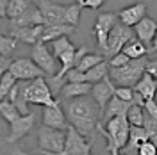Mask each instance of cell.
<instances>
[{
  "label": "cell",
  "mask_w": 157,
  "mask_h": 155,
  "mask_svg": "<svg viewBox=\"0 0 157 155\" xmlns=\"http://www.w3.org/2000/svg\"><path fill=\"white\" fill-rule=\"evenodd\" d=\"M121 52L127 55L130 61L132 59H141V57H147L148 55V48L139 41L137 38H132V39H128L127 43L123 45V48H121Z\"/></svg>",
  "instance_id": "24"
},
{
  "label": "cell",
  "mask_w": 157,
  "mask_h": 155,
  "mask_svg": "<svg viewBox=\"0 0 157 155\" xmlns=\"http://www.w3.org/2000/svg\"><path fill=\"white\" fill-rule=\"evenodd\" d=\"M34 123H36V112L34 111H30L29 114H20L16 119H13L9 123L11 130L9 136L6 137V143H11V145L18 143L20 139H23L34 128Z\"/></svg>",
  "instance_id": "10"
},
{
  "label": "cell",
  "mask_w": 157,
  "mask_h": 155,
  "mask_svg": "<svg viewBox=\"0 0 157 155\" xmlns=\"http://www.w3.org/2000/svg\"><path fill=\"white\" fill-rule=\"evenodd\" d=\"M73 47H75V45H73V43L68 39V36H63V38H59V39L50 41V52H52V55H54L56 59H57L63 52L73 48Z\"/></svg>",
  "instance_id": "28"
},
{
  "label": "cell",
  "mask_w": 157,
  "mask_h": 155,
  "mask_svg": "<svg viewBox=\"0 0 157 155\" xmlns=\"http://www.w3.org/2000/svg\"><path fill=\"white\" fill-rule=\"evenodd\" d=\"M105 0H77L80 7H88V9H100L104 6Z\"/></svg>",
  "instance_id": "39"
},
{
  "label": "cell",
  "mask_w": 157,
  "mask_h": 155,
  "mask_svg": "<svg viewBox=\"0 0 157 155\" xmlns=\"http://www.w3.org/2000/svg\"><path fill=\"white\" fill-rule=\"evenodd\" d=\"M16 84V78L11 75L9 71H6L2 77H0V102L2 100H6L7 98V95H9L11 87Z\"/></svg>",
  "instance_id": "32"
},
{
  "label": "cell",
  "mask_w": 157,
  "mask_h": 155,
  "mask_svg": "<svg viewBox=\"0 0 157 155\" xmlns=\"http://www.w3.org/2000/svg\"><path fill=\"white\" fill-rule=\"evenodd\" d=\"M34 25H45V21H43V16H41V13L39 9L32 4L29 9L25 11L21 16L14 20H9L7 21V27L9 30H14V29H23V27H34Z\"/></svg>",
  "instance_id": "16"
},
{
  "label": "cell",
  "mask_w": 157,
  "mask_h": 155,
  "mask_svg": "<svg viewBox=\"0 0 157 155\" xmlns=\"http://www.w3.org/2000/svg\"><path fill=\"white\" fill-rule=\"evenodd\" d=\"M145 71H148V73H150V75H152V77L157 80V59H152V61L148 59L147 70H145Z\"/></svg>",
  "instance_id": "40"
},
{
  "label": "cell",
  "mask_w": 157,
  "mask_h": 155,
  "mask_svg": "<svg viewBox=\"0 0 157 155\" xmlns=\"http://www.w3.org/2000/svg\"><path fill=\"white\" fill-rule=\"evenodd\" d=\"M136 93H139L141 96H143V100H154L157 95V80L148 71H145L143 75H141V78L137 80L136 84H134V87H132Z\"/></svg>",
  "instance_id": "19"
},
{
  "label": "cell",
  "mask_w": 157,
  "mask_h": 155,
  "mask_svg": "<svg viewBox=\"0 0 157 155\" xmlns=\"http://www.w3.org/2000/svg\"><path fill=\"white\" fill-rule=\"evenodd\" d=\"M147 57L141 59H132L128 61L125 66L120 68H109V78L113 80L114 86H125V87H134L137 80L141 78V75L147 70Z\"/></svg>",
  "instance_id": "3"
},
{
  "label": "cell",
  "mask_w": 157,
  "mask_h": 155,
  "mask_svg": "<svg viewBox=\"0 0 157 155\" xmlns=\"http://www.w3.org/2000/svg\"><path fill=\"white\" fill-rule=\"evenodd\" d=\"M136 155H157V146L150 139H147L145 143L139 145V148L136 150Z\"/></svg>",
  "instance_id": "36"
},
{
  "label": "cell",
  "mask_w": 157,
  "mask_h": 155,
  "mask_svg": "<svg viewBox=\"0 0 157 155\" xmlns=\"http://www.w3.org/2000/svg\"><path fill=\"white\" fill-rule=\"evenodd\" d=\"M132 30L130 27H125L123 23H120L118 21L116 25L111 29L109 32V38H107V54H105V57L111 59L113 55H116L118 52H121L123 48V45L127 43L128 39H132Z\"/></svg>",
  "instance_id": "12"
},
{
  "label": "cell",
  "mask_w": 157,
  "mask_h": 155,
  "mask_svg": "<svg viewBox=\"0 0 157 155\" xmlns=\"http://www.w3.org/2000/svg\"><path fill=\"white\" fill-rule=\"evenodd\" d=\"M80 13H82V7H80L78 4H70L68 13H66V25L77 27L78 20H80Z\"/></svg>",
  "instance_id": "34"
},
{
  "label": "cell",
  "mask_w": 157,
  "mask_h": 155,
  "mask_svg": "<svg viewBox=\"0 0 157 155\" xmlns=\"http://www.w3.org/2000/svg\"><path fill=\"white\" fill-rule=\"evenodd\" d=\"M75 32V27L71 25H43V32H41V43H50L54 39H59L63 36H70Z\"/></svg>",
  "instance_id": "23"
},
{
  "label": "cell",
  "mask_w": 157,
  "mask_h": 155,
  "mask_svg": "<svg viewBox=\"0 0 157 155\" xmlns=\"http://www.w3.org/2000/svg\"><path fill=\"white\" fill-rule=\"evenodd\" d=\"M148 139L147 136V130L143 127H134L130 125V130H128V141L125 148L120 152V153H125V155H136V150L139 148L141 143H145Z\"/></svg>",
  "instance_id": "20"
},
{
  "label": "cell",
  "mask_w": 157,
  "mask_h": 155,
  "mask_svg": "<svg viewBox=\"0 0 157 155\" xmlns=\"http://www.w3.org/2000/svg\"><path fill=\"white\" fill-rule=\"evenodd\" d=\"M41 125L52 127V128H57V130H66V128H68L70 127L68 119H66V114H64L61 104L43 107V112H41Z\"/></svg>",
  "instance_id": "14"
},
{
  "label": "cell",
  "mask_w": 157,
  "mask_h": 155,
  "mask_svg": "<svg viewBox=\"0 0 157 155\" xmlns=\"http://www.w3.org/2000/svg\"><path fill=\"white\" fill-rule=\"evenodd\" d=\"M125 116H127V121L130 125L143 127V119H145V111H143V107L130 104V107H128V111H127Z\"/></svg>",
  "instance_id": "29"
},
{
  "label": "cell",
  "mask_w": 157,
  "mask_h": 155,
  "mask_svg": "<svg viewBox=\"0 0 157 155\" xmlns=\"http://www.w3.org/2000/svg\"><path fill=\"white\" fill-rule=\"evenodd\" d=\"M130 59L123 54V52H118L116 55H113V57L107 61V64H109V68H120V66H125Z\"/></svg>",
  "instance_id": "37"
},
{
  "label": "cell",
  "mask_w": 157,
  "mask_h": 155,
  "mask_svg": "<svg viewBox=\"0 0 157 155\" xmlns=\"http://www.w3.org/2000/svg\"><path fill=\"white\" fill-rule=\"evenodd\" d=\"M25 96L29 105H56L59 104V98L54 96L52 89H50L48 82L45 80V77H38L32 80H25Z\"/></svg>",
  "instance_id": "4"
},
{
  "label": "cell",
  "mask_w": 157,
  "mask_h": 155,
  "mask_svg": "<svg viewBox=\"0 0 157 155\" xmlns=\"http://www.w3.org/2000/svg\"><path fill=\"white\" fill-rule=\"evenodd\" d=\"M143 128L147 130L148 139L157 146V121H154L147 112H145V119H143Z\"/></svg>",
  "instance_id": "33"
},
{
  "label": "cell",
  "mask_w": 157,
  "mask_h": 155,
  "mask_svg": "<svg viewBox=\"0 0 157 155\" xmlns=\"http://www.w3.org/2000/svg\"><path fill=\"white\" fill-rule=\"evenodd\" d=\"M91 86L93 84H88V82H66L64 86L61 87V96H63V100L88 96L91 93Z\"/></svg>",
  "instance_id": "22"
},
{
  "label": "cell",
  "mask_w": 157,
  "mask_h": 155,
  "mask_svg": "<svg viewBox=\"0 0 157 155\" xmlns=\"http://www.w3.org/2000/svg\"><path fill=\"white\" fill-rule=\"evenodd\" d=\"M114 84H113V80L107 77H104L100 82H95L93 86H91V93H89V96L93 98L95 102H97L98 109H100V114L104 112V109L107 105V102L111 98L114 96Z\"/></svg>",
  "instance_id": "13"
},
{
  "label": "cell",
  "mask_w": 157,
  "mask_h": 155,
  "mask_svg": "<svg viewBox=\"0 0 157 155\" xmlns=\"http://www.w3.org/2000/svg\"><path fill=\"white\" fill-rule=\"evenodd\" d=\"M102 61H105L102 54H93V52H88V54H86L84 57H82L80 61H78V64L75 66V70L82 71V73H86V71H88V70H91L93 66L100 64Z\"/></svg>",
  "instance_id": "27"
},
{
  "label": "cell",
  "mask_w": 157,
  "mask_h": 155,
  "mask_svg": "<svg viewBox=\"0 0 157 155\" xmlns=\"http://www.w3.org/2000/svg\"><path fill=\"white\" fill-rule=\"evenodd\" d=\"M155 32H157V21L150 16H145L141 21H137L134 25V34L148 48V54H150V45H152V39L155 36Z\"/></svg>",
  "instance_id": "17"
},
{
  "label": "cell",
  "mask_w": 157,
  "mask_h": 155,
  "mask_svg": "<svg viewBox=\"0 0 157 155\" xmlns=\"http://www.w3.org/2000/svg\"><path fill=\"white\" fill-rule=\"evenodd\" d=\"M9 64H11V59L9 57L0 55V77H2L6 71H9Z\"/></svg>",
  "instance_id": "41"
},
{
  "label": "cell",
  "mask_w": 157,
  "mask_h": 155,
  "mask_svg": "<svg viewBox=\"0 0 157 155\" xmlns=\"http://www.w3.org/2000/svg\"><path fill=\"white\" fill-rule=\"evenodd\" d=\"M16 39L11 38L9 34H4V32H0V55H6V57H9L11 54L16 50Z\"/></svg>",
  "instance_id": "31"
},
{
  "label": "cell",
  "mask_w": 157,
  "mask_h": 155,
  "mask_svg": "<svg viewBox=\"0 0 157 155\" xmlns=\"http://www.w3.org/2000/svg\"><path fill=\"white\" fill-rule=\"evenodd\" d=\"M107 75H109V64H107V61H102L100 64L93 66L91 70H88V71L84 73V82L95 84V82H100L102 78L107 77Z\"/></svg>",
  "instance_id": "25"
},
{
  "label": "cell",
  "mask_w": 157,
  "mask_h": 155,
  "mask_svg": "<svg viewBox=\"0 0 157 155\" xmlns=\"http://www.w3.org/2000/svg\"><path fill=\"white\" fill-rule=\"evenodd\" d=\"M9 73L16 80H32V78H38V77H45L43 70H39L32 62V59L29 57L13 59L9 64Z\"/></svg>",
  "instance_id": "11"
},
{
  "label": "cell",
  "mask_w": 157,
  "mask_h": 155,
  "mask_svg": "<svg viewBox=\"0 0 157 155\" xmlns=\"http://www.w3.org/2000/svg\"><path fill=\"white\" fill-rule=\"evenodd\" d=\"M9 155H34V153H27V152H23V150H20V148H14V150H11ZM43 155V153H39Z\"/></svg>",
  "instance_id": "42"
},
{
  "label": "cell",
  "mask_w": 157,
  "mask_h": 155,
  "mask_svg": "<svg viewBox=\"0 0 157 155\" xmlns=\"http://www.w3.org/2000/svg\"><path fill=\"white\" fill-rule=\"evenodd\" d=\"M118 23V16L116 13H100L97 21L93 25V36L97 39L98 48L102 50V54H107V38L111 29Z\"/></svg>",
  "instance_id": "8"
},
{
  "label": "cell",
  "mask_w": 157,
  "mask_h": 155,
  "mask_svg": "<svg viewBox=\"0 0 157 155\" xmlns=\"http://www.w3.org/2000/svg\"><path fill=\"white\" fill-rule=\"evenodd\" d=\"M30 6H32L30 0H9L7 2V9H6V16H7V20L18 18L29 9Z\"/></svg>",
  "instance_id": "26"
},
{
  "label": "cell",
  "mask_w": 157,
  "mask_h": 155,
  "mask_svg": "<svg viewBox=\"0 0 157 155\" xmlns=\"http://www.w3.org/2000/svg\"><path fill=\"white\" fill-rule=\"evenodd\" d=\"M66 143V130H57L41 125L38 128V152L43 155H56L63 152Z\"/></svg>",
  "instance_id": "5"
},
{
  "label": "cell",
  "mask_w": 157,
  "mask_h": 155,
  "mask_svg": "<svg viewBox=\"0 0 157 155\" xmlns=\"http://www.w3.org/2000/svg\"><path fill=\"white\" fill-rule=\"evenodd\" d=\"M0 116L4 118L7 123H11L13 119H16V118L20 116V112H18V109H16V105H14L13 102L2 100V102H0Z\"/></svg>",
  "instance_id": "30"
},
{
  "label": "cell",
  "mask_w": 157,
  "mask_h": 155,
  "mask_svg": "<svg viewBox=\"0 0 157 155\" xmlns=\"http://www.w3.org/2000/svg\"><path fill=\"white\" fill-rule=\"evenodd\" d=\"M43 16L45 25H66V13L68 6H63L52 0H32Z\"/></svg>",
  "instance_id": "6"
},
{
  "label": "cell",
  "mask_w": 157,
  "mask_h": 155,
  "mask_svg": "<svg viewBox=\"0 0 157 155\" xmlns=\"http://www.w3.org/2000/svg\"><path fill=\"white\" fill-rule=\"evenodd\" d=\"M150 52H157V32H155V36H154V39H152V45H150Z\"/></svg>",
  "instance_id": "43"
},
{
  "label": "cell",
  "mask_w": 157,
  "mask_h": 155,
  "mask_svg": "<svg viewBox=\"0 0 157 155\" xmlns=\"http://www.w3.org/2000/svg\"><path fill=\"white\" fill-rule=\"evenodd\" d=\"M97 130L105 137L107 141V150L111 155H118L128 141V130H130V123L127 121V116H114L111 118L107 123L100 125L98 123Z\"/></svg>",
  "instance_id": "2"
},
{
  "label": "cell",
  "mask_w": 157,
  "mask_h": 155,
  "mask_svg": "<svg viewBox=\"0 0 157 155\" xmlns=\"http://www.w3.org/2000/svg\"><path fill=\"white\" fill-rule=\"evenodd\" d=\"M64 114L68 119V125L73 127L80 136L88 139V136L95 137L97 127L100 123V109L97 102L89 96H78L71 100H64Z\"/></svg>",
  "instance_id": "1"
},
{
  "label": "cell",
  "mask_w": 157,
  "mask_h": 155,
  "mask_svg": "<svg viewBox=\"0 0 157 155\" xmlns=\"http://www.w3.org/2000/svg\"><path fill=\"white\" fill-rule=\"evenodd\" d=\"M128 107H130V104L128 102H123V100H120V98L113 96L111 100L107 102V105H105V109H104V112H102V118H100V125H104V123H107L111 118L114 116H121V114H127Z\"/></svg>",
  "instance_id": "21"
},
{
  "label": "cell",
  "mask_w": 157,
  "mask_h": 155,
  "mask_svg": "<svg viewBox=\"0 0 157 155\" xmlns=\"http://www.w3.org/2000/svg\"><path fill=\"white\" fill-rule=\"evenodd\" d=\"M93 148V139L88 141L84 136H80L73 127L66 128V143L63 152H59L56 155H93L91 153Z\"/></svg>",
  "instance_id": "9"
},
{
  "label": "cell",
  "mask_w": 157,
  "mask_h": 155,
  "mask_svg": "<svg viewBox=\"0 0 157 155\" xmlns=\"http://www.w3.org/2000/svg\"><path fill=\"white\" fill-rule=\"evenodd\" d=\"M41 32H43V25H34V27H23V29H14L9 30L11 38H14L18 43H25V45H36L41 41Z\"/></svg>",
  "instance_id": "18"
},
{
  "label": "cell",
  "mask_w": 157,
  "mask_h": 155,
  "mask_svg": "<svg viewBox=\"0 0 157 155\" xmlns=\"http://www.w3.org/2000/svg\"><path fill=\"white\" fill-rule=\"evenodd\" d=\"M30 59H32V62L38 66L39 70H43V73L45 75H56L57 73V59L52 55V52L50 48L45 45V43H36V45H32V50H30Z\"/></svg>",
  "instance_id": "7"
},
{
  "label": "cell",
  "mask_w": 157,
  "mask_h": 155,
  "mask_svg": "<svg viewBox=\"0 0 157 155\" xmlns=\"http://www.w3.org/2000/svg\"><path fill=\"white\" fill-rule=\"evenodd\" d=\"M143 111H145L154 121H157V102H155V98H154V100H145V107H143Z\"/></svg>",
  "instance_id": "38"
},
{
  "label": "cell",
  "mask_w": 157,
  "mask_h": 155,
  "mask_svg": "<svg viewBox=\"0 0 157 155\" xmlns=\"http://www.w3.org/2000/svg\"><path fill=\"white\" fill-rule=\"evenodd\" d=\"M116 16H118V21L123 23L125 27H134L137 21H141V20L147 16V4L137 2V4L127 6V7H123L121 11H118Z\"/></svg>",
  "instance_id": "15"
},
{
  "label": "cell",
  "mask_w": 157,
  "mask_h": 155,
  "mask_svg": "<svg viewBox=\"0 0 157 155\" xmlns=\"http://www.w3.org/2000/svg\"><path fill=\"white\" fill-rule=\"evenodd\" d=\"M114 96L132 104V96H134V89L132 87H125V86H116L114 87Z\"/></svg>",
  "instance_id": "35"
}]
</instances>
